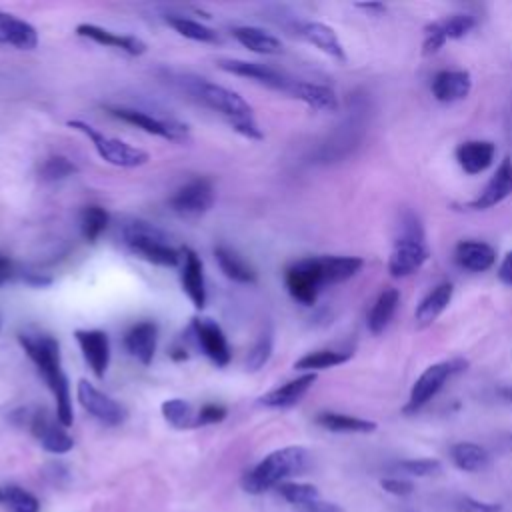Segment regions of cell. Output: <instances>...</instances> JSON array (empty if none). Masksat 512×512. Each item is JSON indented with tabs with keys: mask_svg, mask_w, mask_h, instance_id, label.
<instances>
[{
	"mask_svg": "<svg viewBox=\"0 0 512 512\" xmlns=\"http://www.w3.org/2000/svg\"><path fill=\"white\" fill-rule=\"evenodd\" d=\"M18 342L24 348L26 356L34 362L36 370L44 378L48 390L56 400V418L62 426H70L74 422L70 384L62 370V354L60 344L54 336L42 332H22L18 334Z\"/></svg>",
	"mask_w": 512,
	"mask_h": 512,
	"instance_id": "obj_1",
	"label": "cell"
},
{
	"mask_svg": "<svg viewBox=\"0 0 512 512\" xmlns=\"http://www.w3.org/2000/svg\"><path fill=\"white\" fill-rule=\"evenodd\" d=\"M180 84L194 100H198L206 108L218 112L228 122V126L234 132H238L240 136H244L248 140L264 138V134L256 122L252 106L236 90H230L226 86H220L206 78L190 76V74H184L180 78Z\"/></svg>",
	"mask_w": 512,
	"mask_h": 512,
	"instance_id": "obj_2",
	"label": "cell"
},
{
	"mask_svg": "<svg viewBox=\"0 0 512 512\" xmlns=\"http://www.w3.org/2000/svg\"><path fill=\"white\" fill-rule=\"evenodd\" d=\"M312 464L304 446H284L264 456L254 468L242 476V488L248 494H264L270 488L304 474Z\"/></svg>",
	"mask_w": 512,
	"mask_h": 512,
	"instance_id": "obj_3",
	"label": "cell"
},
{
	"mask_svg": "<svg viewBox=\"0 0 512 512\" xmlns=\"http://www.w3.org/2000/svg\"><path fill=\"white\" fill-rule=\"evenodd\" d=\"M124 246L138 258L162 266V268H174L182 264V250H176L168 236L154 224L144 220H132L126 222L120 230Z\"/></svg>",
	"mask_w": 512,
	"mask_h": 512,
	"instance_id": "obj_4",
	"label": "cell"
},
{
	"mask_svg": "<svg viewBox=\"0 0 512 512\" xmlns=\"http://www.w3.org/2000/svg\"><path fill=\"white\" fill-rule=\"evenodd\" d=\"M284 284L296 302L312 306L320 292L330 286L322 256H308L292 262L284 272Z\"/></svg>",
	"mask_w": 512,
	"mask_h": 512,
	"instance_id": "obj_5",
	"label": "cell"
},
{
	"mask_svg": "<svg viewBox=\"0 0 512 512\" xmlns=\"http://www.w3.org/2000/svg\"><path fill=\"white\" fill-rule=\"evenodd\" d=\"M68 126L82 132L94 146V150L98 152V156L112 164V166H120V168H138L144 166L150 156L148 152H144L142 148H136L120 138H112L104 132H100L98 128H94L92 124L84 122V120H68Z\"/></svg>",
	"mask_w": 512,
	"mask_h": 512,
	"instance_id": "obj_6",
	"label": "cell"
},
{
	"mask_svg": "<svg viewBox=\"0 0 512 512\" xmlns=\"http://www.w3.org/2000/svg\"><path fill=\"white\" fill-rule=\"evenodd\" d=\"M468 366V360L464 358H450V360H442V362H436V364H430L418 378L416 382L412 384L410 388V396H408V402L406 406L402 408L404 414H416L418 410H422L442 388L444 384L464 372Z\"/></svg>",
	"mask_w": 512,
	"mask_h": 512,
	"instance_id": "obj_7",
	"label": "cell"
},
{
	"mask_svg": "<svg viewBox=\"0 0 512 512\" xmlns=\"http://www.w3.org/2000/svg\"><path fill=\"white\" fill-rule=\"evenodd\" d=\"M104 110L126 122V124H132L152 136H160L164 140H170V142H188V126L178 122V120H172V118H158V116H152L144 110H138V108H126V106H104Z\"/></svg>",
	"mask_w": 512,
	"mask_h": 512,
	"instance_id": "obj_8",
	"label": "cell"
},
{
	"mask_svg": "<svg viewBox=\"0 0 512 512\" xmlns=\"http://www.w3.org/2000/svg\"><path fill=\"white\" fill-rule=\"evenodd\" d=\"M216 200V190L210 178L198 176L182 184L168 198V206L180 216H200L212 208Z\"/></svg>",
	"mask_w": 512,
	"mask_h": 512,
	"instance_id": "obj_9",
	"label": "cell"
},
{
	"mask_svg": "<svg viewBox=\"0 0 512 512\" xmlns=\"http://www.w3.org/2000/svg\"><path fill=\"white\" fill-rule=\"evenodd\" d=\"M76 396H78L80 406L90 416H94L98 422H102L106 426H118L128 416L126 408L118 400L104 394L102 390H98L92 382H88L84 378L78 380V384H76Z\"/></svg>",
	"mask_w": 512,
	"mask_h": 512,
	"instance_id": "obj_10",
	"label": "cell"
},
{
	"mask_svg": "<svg viewBox=\"0 0 512 512\" xmlns=\"http://www.w3.org/2000/svg\"><path fill=\"white\" fill-rule=\"evenodd\" d=\"M26 424L32 432V436L40 442V446L46 452L52 454H66L74 448V438L66 432V426L58 422L56 416H52L48 410L40 408L28 414Z\"/></svg>",
	"mask_w": 512,
	"mask_h": 512,
	"instance_id": "obj_11",
	"label": "cell"
},
{
	"mask_svg": "<svg viewBox=\"0 0 512 512\" xmlns=\"http://www.w3.org/2000/svg\"><path fill=\"white\" fill-rule=\"evenodd\" d=\"M192 338L196 346L210 358L212 364L224 368L230 364L232 350L226 340L224 330L210 318H194L190 324Z\"/></svg>",
	"mask_w": 512,
	"mask_h": 512,
	"instance_id": "obj_12",
	"label": "cell"
},
{
	"mask_svg": "<svg viewBox=\"0 0 512 512\" xmlns=\"http://www.w3.org/2000/svg\"><path fill=\"white\" fill-rule=\"evenodd\" d=\"M430 252L422 238L400 236L388 256V272L392 278H406L420 270L428 260Z\"/></svg>",
	"mask_w": 512,
	"mask_h": 512,
	"instance_id": "obj_13",
	"label": "cell"
},
{
	"mask_svg": "<svg viewBox=\"0 0 512 512\" xmlns=\"http://www.w3.org/2000/svg\"><path fill=\"white\" fill-rule=\"evenodd\" d=\"M218 66L234 76H242L248 80H254L262 86H268L272 90H280V92H288L290 84L294 78L286 76L284 72L260 64V62H248V60H238V58H226V60H218Z\"/></svg>",
	"mask_w": 512,
	"mask_h": 512,
	"instance_id": "obj_14",
	"label": "cell"
},
{
	"mask_svg": "<svg viewBox=\"0 0 512 512\" xmlns=\"http://www.w3.org/2000/svg\"><path fill=\"white\" fill-rule=\"evenodd\" d=\"M74 338L96 378H104L110 364V340L104 330H76Z\"/></svg>",
	"mask_w": 512,
	"mask_h": 512,
	"instance_id": "obj_15",
	"label": "cell"
},
{
	"mask_svg": "<svg viewBox=\"0 0 512 512\" xmlns=\"http://www.w3.org/2000/svg\"><path fill=\"white\" fill-rule=\"evenodd\" d=\"M122 344L126 348V352L136 358L142 366H150L156 354V346H158V326L152 320H140L136 324H132L124 338Z\"/></svg>",
	"mask_w": 512,
	"mask_h": 512,
	"instance_id": "obj_16",
	"label": "cell"
},
{
	"mask_svg": "<svg viewBox=\"0 0 512 512\" xmlns=\"http://www.w3.org/2000/svg\"><path fill=\"white\" fill-rule=\"evenodd\" d=\"M512 196V158L504 156L484 186V190L468 204L472 210H488Z\"/></svg>",
	"mask_w": 512,
	"mask_h": 512,
	"instance_id": "obj_17",
	"label": "cell"
},
{
	"mask_svg": "<svg viewBox=\"0 0 512 512\" xmlns=\"http://www.w3.org/2000/svg\"><path fill=\"white\" fill-rule=\"evenodd\" d=\"M182 290L194 308L202 310L206 306V282L204 266L200 256L192 248H182V270H180Z\"/></svg>",
	"mask_w": 512,
	"mask_h": 512,
	"instance_id": "obj_18",
	"label": "cell"
},
{
	"mask_svg": "<svg viewBox=\"0 0 512 512\" xmlns=\"http://www.w3.org/2000/svg\"><path fill=\"white\" fill-rule=\"evenodd\" d=\"M430 90L438 102L452 104L470 94L472 76L468 70H440L434 74Z\"/></svg>",
	"mask_w": 512,
	"mask_h": 512,
	"instance_id": "obj_19",
	"label": "cell"
},
{
	"mask_svg": "<svg viewBox=\"0 0 512 512\" xmlns=\"http://www.w3.org/2000/svg\"><path fill=\"white\" fill-rule=\"evenodd\" d=\"M76 34L82 38H88L100 46L106 48H116L120 52H126L130 56H140L146 52V44L136 38V36H126V34H114L98 24H90V22H82L76 26Z\"/></svg>",
	"mask_w": 512,
	"mask_h": 512,
	"instance_id": "obj_20",
	"label": "cell"
},
{
	"mask_svg": "<svg viewBox=\"0 0 512 512\" xmlns=\"http://www.w3.org/2000/svg\"><path fill=\"white\" fill-rule=\"evenodd\" d=\"M454 156L458 160V166L468 176H476L492 166L496 156V144L490 140H466L458 144Z\"/></svg>",
	"mask_w": 512,
	"mask_h": 512,
	"instance_id": "obj_21",
	"label": "cell"
},
{
	"mask_svg": "<svg viewBox=\"0 0 512 512\" xmlns=\"http://www.w3.org/2000/svg\"><path fill=\"white\" fill-rule=\"evenodd\" d=\"M316 378L318 376L314 372H304L302 376L288 380L278 388H272L270 392L262 394L260 404L266 408H292L306 396V392L314 386Z\"/></svg>",
	"mask_w": 512,
	"mask_h": 512,
	"instance_id": "obj_22",
	"label": "cell"
},
{
	"mask_svg": "<svg viewBox=\"0 0 512 512\" xmlns=\"http://www.w3.org/2000/svg\"><path fill=\"white\" fill-rule=\"evenodd\" d=\"M286 94H290L292 98H296L320 112H336L338 110V96L326 84H316V82L294 78Z\"/></svg>",
	"mask_w": 512,
	"mask_h": 512,
	"instance_id": "obj_23",
	"label": "cell"
},
{
	"mask_svg": "<svg viewBox=\"0 0 512 512\" xmlns=\"http://www.w3.org/2000/svg\"><path fill=\"white\" fill-rule=\"evenodd\" d=\"M454 260L468 272H486L496 262V250L480 240H462L454 248Z\"/></svg>",
	"mask_w": 512,
	"mask_h": 512,
	"instance_id": "obj_24",
	"label": "cell"
},
{
	"mask_svg": "<svg viewBox=\"0 0 512 512\" xmlns=\"http://www.w3.org/2000/svg\"><path fill=\"white\" fill-rule=\"evenodd\" d=\"M0 44H10L20 50H34L38 46V32L30 22L14 14L0 12Z\"/></svg>",
	"mask_w": 512,
	"mask_h": 512,
	"instance_id": "obj_25",
	"label": "cell"
},
{
	"mask_svg": "<svg viewBox=\"0 0 512 512\" xmlns=\"http://www.w3.org/2000/svg\"><path fill=\"white\" fill-rule=\"evenodd\" d=\"M452 294H454V286L450 282H440L436 284L416 306L414 312V320L420 328L430 326L432 322H436V318L448 308V304L452 302Z\"/></svg>",
	"mask_w": 512,
	"mask_h": 512,
	"instance_id": "obj_26",
	"label": "cell"
},
{
	"mask_svg": "<svg viewBox=\"0 0 512 512\" xmlns=\"http://www.w3.org/2000/svg\"><path fill=\"white\" fill-rule=\"evenodd\" d=\"M300 34L312 46H316L320 52H324L326 56H330L338 62H346L344 46H342L338 34L334 32V28H330L328 24H324V22H306V24H302Z\"/></svg>",
	"mask_w": 512,
	"mask_h": 512,
	"instance_id": "obj_27",
	"label": "cell"
},
{
	"mask_svg": "<svg viewBox=\"0 0 512 512\" xmlns=\"http://www.w3.org/2000/svg\"><path fill=\"white\" fill-rule=\"evenodd\" d=\"M398 304H400V292H398L396 288H392V286L384 288V290L376 296V300H374V304H372V308H370V312H368V318H366V326H368V330H370L374 336L382 334V332L388 328L390 320H392L394 314H396Z\"/></svg>",
	"mask_w": 512,
	"mask_h": 512,
	"instance_id": "obj_28",
	"label": "cell"
},
{
	"mask_svg": "<svg viewBox=\"0 0 512 512\" xmlns=\"http://www.w3.org/2000/svg\"><path fill=\"white\" fill-rule=\"evenodd\" d=\"M214 258L218 262V268L222 274L238 284H254L258 280L256 270L232 248L228 246H216L214 248Z\"/></svg>",
	"mask_w": 512,
	"mask_h": 512,
	"instance_id": "obj_29",
	"label": "cell"
},
{
	"mask_svg": "<svg viewBox=\"0 0 512 512\" xmlns=\"http://www.w3.org/2000/svg\"><path fill=\"white\" fill-rule=\"evenodd\" d=\"M232 36L238 44L256 54H280L284 50L280 38L258 26H236Z\"/></svg>",
	"mask_w": 512,
	"mask_h": 512,
	"instance_id": "obj_30",
	"label": "cell"
},
{
	"mask_svg": "<svg viewBox=\"0 0 512 512\" xmlns=\"http://www.w3.org/2000/svg\"><path fill=\"white\" fill-rule=\"evenodd\" d=\"M316 424L330 432H340V434H370L376 430V422L372 420L358 418L352 414H342V412H330V410L316 414Z\"/></svg>",
	"mask_w": 512,
	"mask_h": 512,
	"instance_id": "obj_31",
	"label": "cell"
},
{
	"mask_svg": "<svg viewBox=\"0 0 512 512\" xmlns=\"http://www.w3.org/2000/svg\"><path fill=\"white\" fill-rule=\"evenodd\" d=\"M450 460L462 472H480V470L488 468L490 454L480 444L456 442L450 448Z\"/></svg>",
	"mask_w": 512,
	"mask_h": 512,
	"instance_id": "obj_32",
	"label": "cell"
},
{
	"mask_svg": "<svg viewBox=\"0 0 512 512\" xmlns=\"http://www.w3.org/2000/svg\"><path fill=\"white\" fill-rule=\"evenodd\" d=\"M166 24L178 32L180 36L188 38V40H194V42H202V44H218L220 42V36L214 28L198 22V20H192V18H186L182 14H168L166 16Z\"/></svg>",
	"mask_w": 512,
	"mask_h": 512,
	"instance_id": "obj_33",
	"label": "cell"
},
{
	"mask_svg": "<svg viewBox=\"0 0 512 512\" xmlns=\"http://www.w3.org/2000/svg\"><path fill=\"white\" fill-rule=\"evenodd\" d=\"M350 358H352L350 350H314V352H308L302 358H298L294 362V368L302 370V372L316 374V370H326L332 366L346 364Z\"/></svg>",
	"mask_w": 512,
	"mask_h": 512,
	"instance_id": "obj_34",
	"label": "cell"
},
{
	"mask_svg": "<svg viewBox=\"0 0 512 512\" xmlns=\"http://www.w3.org/2000/svg\"><path fill=\"white\" fill-rule=\"evenodd\" d=\"M110 224V214L104 206H98V204H90V206H84L82 212H80V232H82V238L90 244H94L100 234L108 228Z\"/></svg>",
	"mask_w": 512,
	"mask_h": 512,
	"instance_id": "obj_35",
	"label": "cell"
},
{
	"mask_svg": "<svg viewBox=\"0 0 512 512\" xmlns=\"http://www.w3.org/2000/svg\"><path fill=\"white\" fill-rule=\"evenodd\" d=\"M162 416L164 420L178 430H188V428H196V410L192 408L190 402L182 400V398H170L164 400L162 406Z\"/></svg>",
	"mask_w": 512,
	"mask_h": 512,
	"instance_id": "obj_36",
	"label": "cell"
},
{
	"mask_svg": "<svg viewBox=\"0 0 512 512\" xmlns=\"http://www.w3.org/2000/svg\"><path fill=\"white\" fill-rule=\"evenodd\" d=\"M76 172H78L76 164L70 158L62 156V154H52V156L44 158L40 168H38L40 180H44V182H58V180H64V178L76 174Z\"/></svg>",
	"mask_w": 512,
	"mask_h": 512,
	"instance_id": "obj_37",
	"label": "cell"
},
{
	"mask_svg": "<svg viewBox=\"0 0 512 512\" xmlns=\"http://www.w3.org/2000/svg\"><path fill=\"white\" fill-rule=\"evenodd\" d=\"M436 26V30L444 36V40H458V38H464L474 26H476V20L472 14H452L444 20H438V22H432Z\"/></svg>",
	"mask_w": 512,
	"mask_h": 512,
	"instance_id": "obj_38",
	"label": "cell"
},
{
	"mask_svg": "<svg viewBox=\"0 0 512 512\" xmlns=\"http://www.w3.org/2000/svg\"><path fill=\"white\" fill-rule=\"evenodd\" d=\"M278 494L292 506H300V504H306V502H312V500H318L320 498V492L314 484H308V482H282L280 486H276Z\"/></svg>",
	"mask_w": 512,
	"mask_h": 512,
	"instance_id": "obj_39",
	"label": "cell"
},
{
	"mask_svg": "<svg viewBox=\"0 0 512 512\" xmlns=\"http://www.w3.org/2000/svg\"><path fill=\"white\" fill-rule=\"evenodd\" d=\"M2 502H6L10 512H40L38 498L16 484H10L4 488Z\"/></svg>",
	"mask_w": 512,
	"mask_h": 512,
	"instance_id": "obj_40",
	"label": "cell"
},
{
	"mask_svg": "<svg viewBox=\"0 0 512 512\" xmlns=\"http://www.w3.org/2000/svg\"><path fill=\"white\" fill-rule=\"evenodd\" d=\"M272 348H274V336H272V330L268 328V330H264V332L258 336V340L254 342L252 350L248 352V356H246V368H248L250 372H258V370L270 360Z\"/></svg>",
	"mask_w": 512,
	"mask_h": 512,
	"instance_id": "obj_41",
	"label": "cell"
},
{
	"mask_svg": "<svg viewBox=\"0 0 512 512\" xmlns=\"http://www.w3.org/2000/svg\"><path fill=\"white\" fill-rule=\"evenodd\" d=\"M396 472L424 478V476H434L442 472V462L436 458H410V460H400L394 464Z\"/></svg>",
	"mask_w": 512,
	"mask_h": 512,
	"instance_id": "obj_42",
	"label": "cell"
},
{
	"mask_svg": "<svg viewBox=\"0 0 512 512\" xmlns=\"http://www.w3.org/2000/svg\"><path fill=\"white\" fill-rule=\"evenodd\" d=\"M226 414H228V410L220 404H214V402L204 404V406H200V410H196V428L208 426V424H218L226 418Z\"/></svg>",
	"mask_w": 512,
	"mask_h": 512,
	"instance_id": "obj_43",
	"label": "cell"
},
{
	"mask_svg": "<svg viewBox=\"0 0 512 512\" xmlns=\"http://www.w3.org/2000/svg\"><path fill=\"white\" fill-rule=\"evenodd\" d=\"M456 512H502V504L482 502L472 496H462L456 504Z\"/></svg>",
	"mask_w": 512,
	"mask_h": 512,
	"instance_id": "obj_44",
	"label": "cell"
},
{
	"mask_svg": "<svg viewBox=\"0 0 512 512\" xmlns=\"http://www.w3.org/2000/svg\"><path fill=\"white\" fill-rule=\"evenodd\" d=\"M380 486L384 492L392 494V496H410L414 492V482L404 480V478H382Z\"/></svg>",
	"mask_w": 512,
	"mask_h": 512,
	"instance_id": "obj_45",
	"label": "cell"
},
{
	"mask_svg": "<svg viewBox=\"0 0 512 512\" xmlns=\"http://www.w3.org/2000/svg\"><path fill=\"white\" fill-rule=\"evenodd\" d=\"M20 272L22 268H18L14 260H10L8 256H0V286L20 278Z\"/></svg>",
	"mask_w": 512,
	"mask_h": 512,
	"instance_id": "obj_46",
	"label": "cell"
},
{
	"mask_svg": "<svg viewBox=\"0 0 512 512\" xmlns=\"http://www.w3.org/2000/svg\"><path fill=\"white\" fill-rule=\"evenodd\" d=\"M294 512H342V508L334 502H326V500H312L300 506H294Z\"/></svg>",
	"mask_w": 512,
	"mask_h": 512,
	"instance_id": "obj_47",
	"label": "cell"
},
{
	"mask_svg": "<svg viewBox=\"0 0 512 512\" xmlns=\"http://www.w3.org/2000/svg\"><path fill=\"white\" fill-rule=\"evenodd\" d=\"M20 280H24L26 284L30 286H36V288H42V286H48L52 282L50 276H44L42 272H34V270H24L20 272Z\"/></svg>",
	"mask_w": 512,
	"mask_h": 512,
	"instance_id": "obj_48",
	"label": "cell"
},
{
	"mask_svg": "<svg viewBox=\"0 0 512 512\" xmlns=\"http://www.w3.org/2000/svg\"><path fill=\"white\" fill-rule=\"evenodd\" d=\"M498 278L502 284L512 288V250H508L498 266Z\"/></svg>",
	"mask_w": 512,
	"mask_h": 512,
	"instance_id": "obj_49",
	"label": "cell"
},
{
	"mask_svg": "<svg viewBox=\"0 0 512 512\" xmlns=\"http://www.w3.org/2000/svg\"><path fill=\"white\" fill-rule=\"evenodd\" d=\"M356 8L366 10L368 14H374V16H380V14L386 12V6L382 2H358Z\"/></svg>",
	"mask_w": 512,
	"mask_h": 512,
	"instance_id": "obj_50",
	"label": "cell"
},
{
	"mask_svg": "<svg viewBox=\"0 0 512 512\" xmlns=\"http://www.w3.org/2000/svg\"><path fill=\"white\" fill-rule=\"evenodd\" d=\"M500 396L512 404V386H502L500 388Z\"/></svg>",
	"mask_w": 512,
	"mask_h": 512,
	"instance_id": "obj_51",
	"label": "cell"
},
{
	"mask_svg": "<svg viewBox=\"0 0 512 512\" xmlns=\"http://www.w3.org/2000/svg\"><path fill=\"white\" fill-rule=\"evenodd\" d=\"M2 498H4V490H0V500H2Z\"/></svg>",
	"mask_w": 512,
	"mask_h": 512,
	"instance_id": "obj_52",
	"label": "cell"
},
{
	"mask_svg": "<svg viewBox=\"0 0 512 512\" xmlns=\"http://www.w3.org/2000/svg\"><path fill=\"white\" fill-rule=\"evenodd\" d=\"M510 448H512V436H510Z\"/></svg>",
	"mask_w": 512,
	"mask_h": 512,
	"instance_id": "obj_53",
	"label": "cell"
}]
</instances>
